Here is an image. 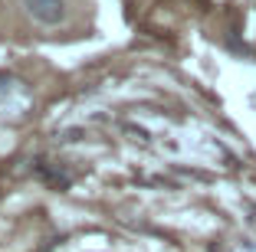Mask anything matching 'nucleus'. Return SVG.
I'll return each mask as SVG.
<instances>
[{
    "instance_id": "f257e3e1",
    "label": "nucleus",
    "mask_w": 256,
    "mask_h": 252,
    "mask_svg": "<svg viewBox=\"0 0 256 252\" xmlns=\"http://www.w3.org/2000/svg\"><path fill=\"white\" fill-rule=\"evenodd\" d=\"M33 115V89L14 72H0V121L23 125Z\"/></svg>"
},
{
    "instance_id": "f03ea898",
    "label": "nucleus",
    "mask_w": 256,
    "mask_h": 252,
    "mask_svg": "<svg viewBox=\"0 0 256 252\" xmlns=\"http://www.w3.org/2000/svg\"><path fill=\"white\" fill-rule=\"evenodd\" d=\"M23 10L40 26H60L69 13V0H23Z\"/></svg>"
}]
</instances>
